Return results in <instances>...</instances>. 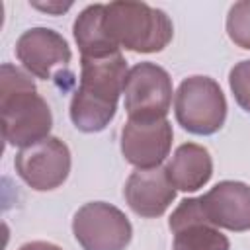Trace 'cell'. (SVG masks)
<instances>
[{"label": "cell", "mask_w": 250, "mask_h": 250, "mask_svg": "<svg viewBox=\"0 0 250 250\" xmlns=\"http://www.w3.org/2000/svg\"><path fill=\"white\" fill-rule=\"evenodd\" d=\"M0 113L2 135L10 146H31L53 129L51 107L37 94L35 82L10 62L0 66Z\"/></svg>", "instance_id": "2"}, {"label": "cell", "mask_w": 250, "mask_h": 250, "mask_svg": "<svg viewBox=\"0 0 250 250\" xmlns=\"http://www.w3.org/2000/svg\"><path fill=\"white\" fill-rule=\"evenodd\" d=\"M72 234L82 250H125L133 238V227L115 205L90 201L74 213Z\"/></svg>", "instance_id": "6"}, {"label": "cell", "mask_w": 250, "mask_h": 250, "mask_svg": "<svg viewBox=\"0 0 250 250\" xmlns=\"http://www.w3.org/2000/svg\"><path fill=\"white\" fill-rule=\"evenodd\" d=\"M227 33L236 47L250 51V0H240L230 6L227 14Z\"/></svg>", "instance_id": "15"}, {"label": "cell", "mask_w": 250, "mask_h": 250, "mask_svg": "<svg viewBox=\"0 0 250 250\" xmlns=\"http://www.w3.org/2000/svg\"><path fill=\"white\" fill-rule=\"evenodd\" d=\"M123 197L129 209L145 219H156L166 213V209L176 199V188L166 176L164 168L135 170L125 182Z\"/></svg>", "instance_id": "12"}, {"label": "cell", "mask_w": 250, "mask_h": 250, "mask_svg": "<svg viewBox=\"0 0 250 250\" xmlns=\"http://www.w3.org/2000/svg\"><path fill=\"white\" fill-rule=\"evenodd\" d=\"M172 123L168 119L133 121L121 129V154L137 170L158 168L172 148Z\"/></svg>", "instance_id": "8"}, {"label": "cell", "mask_w": 250, "mask_h": 250, "mask_svg": "<svg viewBox=\"0 0 250 250\" xmlns=\"http://www.w3.org/2000/svg\"><path fill=\"white\" fill-rule=\"evenodd\" d=\"M105 4L86 6L72 23V35L78 45L80 57H105L117 53V43L105 31Z\"/></svg>", "instance_id": "14"}, {"label": "cell", "mask_w": 250, "mask_h": 250, "mask_svg": "<svg viewBox=\"0 0 250 250\" xmlns=\"http://www.w3.org/2000/svg\"><path fill=\"white\" fill-rule=\"evenodd\" d=\"M207 221L217 229L232 232L250 230V186L236 180H223L199 195Z\"/></svg>", "instance_id": "11"}, {"label": "cell", "mask_w": 250, "mask_h": 250, "mask_svg": "<svg viewBox=\"0 0 250 250\" xmlns=\"http://www.w3.org/2000/svg\"><path fill=\"white\" fill-rule=\"evenodd\" d=\"M70 150L59 137H47L31 146L20 148L14 158L18 176L35 191L61 188L70 174Z\"/></svg>", "instance_id": "7"}, {"label": "cell", "mask_w": 250, "mask_h": 250, "mask_svg": "<svg viewBox=\"0 0 250 250\" xmlns=\"http://www.w3.org/2000/svg\"><path fill=\"white\" fill-rule=\"evenodd\" d=\"M16 57L31 76L49 80L57 68L68 66L72 53L59 31L51 27H31L18 37Z\"/></svg>", "instance_id": "9"}, {"label": "cell", "mask_w": 250, "mask_h": 250, "mask_svg": "<svg viewBox=\"0 0 250 250\" xmlns=\"http://www.w3.org/2000/svg\"><path fill=\"white\" fill-rule=\"evenodd\" d=\"M174 234L172 250H229L230 242L213 227L201 207L199 197H186L178 203L168 219Z\"/></svg>", "instance_id": "10"}, {"label": "cell", "mask_w": 250, "mask_h": 250, "mask_svg": "<svg viewBox=\"0 0 250 250\" xmlns=\"http://www.w3.org/2000/svg\"><path fill=\"white\" fill-rule=\"evenodd\" d=\"M121 51L105 57H80V82L70 100V121L82 133L104 131L117 111L127 80Z\"/></svg>", "instance_id": "1"}, {"label": "cell", "mask_w": 250, "mask_h": 250, "mask_svg": "<svg viewBox=\"0 0 250 250\" xmlns=\"http://www.w3.org/2000/svg\"><path fill=\"white\" fill-rule=\"evenodd\" d=\"M229 86L234 102L250 113V59L236 62L229 72Z\"/></svg>", "instance_id": "16"}, {"label": "cell", "mask_w": 250, "mask_h": 250, "mask_svg": "<svg viewBox=\"0 0 250 250\" xmlns=\"http://www.w3.org/2000/svg\"><path fill=\"white\" fill-rule=\"evenodd\" d=\"M172 78L156 62H137L127 72L123 102L129 119L156 121L166 119L172 105Z\"/></svg>", "instance_id": "5"}, {"label": "cell", "mask_w": 250, "mask_h": 250, "mask_svg": "<svg viewBox=\"0 0 250 250\" xmlns=\"http://www.w3.org/2000/svg\"><path fill=\"white\" fill-rule=\"evenodd\" d=\"M18 250H62L61 246L53 244V242H45V240H31V242H25L21 244Z\"/></svg>", "instance_id": "18"}, {"label": "cell", "mask_w": 250, "mask_h": 250, "mask_svg": "<svg viewBox=\"0 0 250 250\" xmlns=\"http://www.w3.org/2000/svg\"><path fill=\"white\" fill-rule=\"evenodd\" d=\"M31 6H33V8H37V10H41V12H47V14L59 16V14H62V12H66V10H70V8H72V2H66V4H62V2H47V4L31 2Z\"/></svg>", "instance_id": "17"}, {"label": "cell", "mask_w": 250, "mask_h": 250, "mask_svg": "<svg viewBox=\"0 0 250 250\" xmlns=\"http://www.w3.org/2000/svg\"><path fill=\"white\" fill-rule=\"evenodd\" d=\"M227 98L211 76H188L174 96L176 121L191 135H215L227 121Z\"/></svg>", "instance_id": "4"}, {"label": "cell", "mask_w": 250, "mask_h": 250, "mask_svg": "<svg viewBox=\"0 0 250 250\" xmlns=\"http://www.w3.org/2000/svg\"><path fill=\"white\" fill-rule=\"evenodd\" d=\"M168 180L180 191H197L213 176V158L209 150L197 143L180 145L164 166Z\"/></svg>", "instance_id": "13"}, {"label": "cell", "mask_w": 250, "mask_h": 250, "mask_svg": "<svg viewBox=\"0 0 250 250\" xmlns=\"http://www.w3.org/2000/svg\"><path fill=\"white\" fill-rule=\"evenodd\" d=\"M104 23L117 47L133 53H158L174 37L170 16L145 2L117 0L105 4Z\"/></svg>", "instance_id": "3"}]
</instances>
